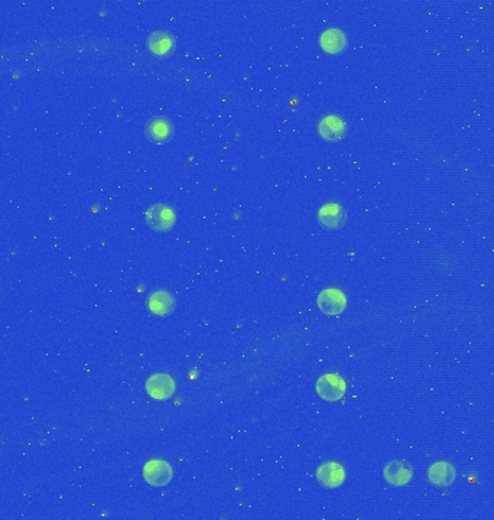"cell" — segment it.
I'll use <instances>...</instances> for the list:
<instances>
[{
  "label": "cell",
  "mask_w": 494,
  "mask_h": 520,
  "mask_svg": "<svg viewBox=\"0 0 494 520\" xmlns=\"http://www.w3.org/2000/svg\"><path fill=\"white\" fill-rule=\"evenodd\" d=\"M146 225L154 232H168L175 225V213L165 204H154L146 210Z\"/></svg>",
  "instance_id": "cell-1"
},
{
  "label": "cell",
  "mask_w": 494,
  "mask_h": 520,
  "mask_svg": "<svg viewBox=\"0 0 494 520\" xmlns=\"http://www.w3.org/2000/svg\"><path fill=\"white\" fill-rule=\"evenodd\" d=\"M172 467L164 460H150L143 467V478L147 485L164 487L172 480Z\"/></svg>",
  "instance_id": "cell-2"
},
{
  "label": "cell",
  "mask_w": 494,
  "mask_h": 520,
  "mask_svg": "<svg viewBox=\"0 0 494 520\" xmlns=\"http://www.w3.org/2000/svg\"><path fill=\"white\" fill-rule=\"evenodd\" d=\"M317 393L321 399L327 402H337L343 399L346 395V382L338 375H322L315 385Z\"/></svg>",
  "instance_id": "cell-3"
},
{
  "label": "cell",
  "mask_w": 494,
  "mask_h": 520,
  "mask_svg": "<svg viewBox=\"0 0 494 520\" xmlns=\"http://www.w3.org/2000/svg\"><path fill=\"white\" fill-rule=\"evenodd\" d=\"M317 304L325 315L337 317V315L344 312V310L347 307V300H346V295L343 292L331 288V289L322 290L318 295Z\"/></svg>",
  "instance_id": "cell-4"
},
{
  "label": "cell",
  "mask_w": 494,
  "mask_h": 520,
  "mask_svg": "<svg viewBox=\"0 0 494 520\" xmlns=\"http://www.w3.org/2000/svg\"><path fill=\"white\" fill-rule=\"evenodd\" d=\"M318 221H320V225L327 230H339V229H343L346 225L347 214H346V210L339 204L328 203L320 208Z\"/></svg>",
  "instance_id": "cell-5"
},
{
  "label": "cell",
  "mask_w": 494,
  "mask_h": 520,
  "mask_svg": "<svg viewBox=\"0 0 494 520\" xmlns=\"http://www.w3.org/2000/svg\"><path fill=\"white\" fill-rule=\"evenodd\" d=\"M145 133L150 142L165 143L174 136V125L164 116L150 118L145 125Z\"/></svg>",
  "instance_id": "cell-6"
},
{
  "label": "cell",
  "mask_w": 494,
  "mask_h": 520,
  "mask_svg": "<svg viewBox=\"0 0 494 520\" xmlns=\"http://www.w3.org/2000/svg\"><path fill=\"white\" fill-rule=\"evenodd\" d=\"M317 480L320 485L325 489H337L341 485H343L346 480V471L343 468V465H339L337 463H324L318 467L317 473Z\"/></svg>",
  "instance_id": "cell-7"
},
{
  "label": "cell",
  "mask_w": 494,
  "mask_h": 520,
  "mask_svg": "<svg viewBox=\"0 0 494 520\" xmlns=\"http://www.w3.org/2000/svg\"><path fill=\"white\" fill-rule=\"evenodd\" d=\"M383 475L389 485L395 487H400V486H406L408 482L412 480L413 470L410 464H408L406 461L393 460L385 465Z\"/></svg>",
  "instance_id": "cell-8"
},
{
  "label": "cell",
  "mask_w": 494,
  "mask_h": 520,
  "mask_svg": "<svg viewBox=\"0 0 494 520\" xmlns=\"http://www.w3.org/2000/svg\"><path fill=\"white\" fill-rule=\"evenodd\" d=\"M146 392L152 399L167 400L175 392V382L168 375H154L146 382Z\"/></svg>",
  "instance_id": "cell-9"
},
{
  "label": "cell",
  "mask_w": 494,
  "mask_h": 520,
  "mask_svg": "<svg viewBox=\"0 0 494 520\" xmlns=\"http://www.w3.org/2000/svg\"><path fill=\"white\" fill-rule=\"evenodd\" d=\"M320 135L328 142H338L347 133V125L339 116H327L318 125Z\"/></svg>",
  "instance_id": "cell-10"
},
{
  "label": "cell",
  "mask_w": 494,
  "mask_h": 520,
  "mask_svg": "<svg viewBox=\"0 0 494 520\" xmlns=\"http://www.w3.org/2000/svg\"><path fill=\"white\" fill-rule=\"evenodd\" d=\"M455 477H457V471H455L454 465L445 461H438L432 464L428 470V478L432 485L438 487H447L452 485Z\"/></svg>",
  "instance_id": "cell-11"
},
{
  "label": "cell",
  "mask_w": 494,
  "mask_h": 520,
  "mask_svg": "<svg viewBox=\"0 0 494 520\" xmlns=\"http://www.w3.org/2000/svg\"><path fill=\"white\" fill-rule=\"evenodd\" d=\"M147 307L155 315L167 317V315H171L174 312L175 300H174V296L169 292L158 290V292H154L149 296Z\"/></svg>",
  "instance_id": "cell-12"
},
{
  "label": "cell",
  "mask_w": 494,
  "mask_h": 520,
  "mask_svg": "<svg viewBox=\"0 0 494 520\" xmlns=\"http://www.w3.org/2000/svg\"><path fill=\"white\" fill-rule=\"evenodd\" d=\"M147 47L155 55H168L175 47V38L167 30H155L149 35Z\"/></svg>",
  "instance_id": "cell-13"
},
{
  "label": "cell",
  "mask_w": 494,
  "mask_h": 520,
  "mask_svg": "<svg viewBox=\"0 0 494 520\" xmlns=\"http://www.w3.org/2000/svg\"><path fill=\"white\" fill-rule=\"evenodd\" d=\"M320 44L328 54H341L347 48V38L343 30L328 29L321 35Z\"/></svg>",
  "instance_id": "cell-14"
}]
</instances>
